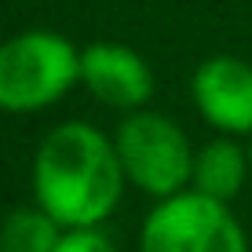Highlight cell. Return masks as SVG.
I'll return each instance as SVG.
<instances>
[{"mask_svg": "<svg viewBox=\"0 0 252 252\" xmlns=\"http://www.w3.org/2000/svg\"><path fill=\"white\" fill-rule=\"evenodd\" d=\"M114 139L84 121L55 125L33 154V201L63 230H95L125 194Z\"/></svg>", "mask_w": 252, "mask_h": 252, "instance_id": "cell-1", "label": "cell"}, {"mask_svg": "<svg viewBox=\"0 0 252 252\" xmlns=\"http://www.w3.org/2000/svg\"><path fill=\"white\" fill-rule=\"evenodd\" d=\"M81 84V48L51 30H26L0 44V110L37 114Z\"/></svg>", "mask_w": 252, "mask_h": 252, "instance_id": "cell-2", "label": "cell"}, {"mask_svg": "<svg viewBox=\"0 0 252 252\" xmlns=\"http://www.w3.org/2000/svg\"><path fill=\"white\" fill-rule=\"evenodd\" d=\"M114 146L121 168H125V179L143 194L164 201V197L190 190L197 154L190 150V139L176 121L150 114V110H135L121 121Z\"/></svg>", "mask_w": 252, "mask_h": 252, "instance_id": "cell-3", "label": "cell"}, {"mask_svg": "<svg viewBox=\"0 0 252 252\" xmlns=\"http://www.w3.org/2000/svg\"><path fill=\"white\" fill-rule=\"evenodd\" d=\"M139 252H249L230 205L183 190L150 208L139 230Z\"/></svg>", "mask_w": 252, "mask_h": 252, "instance_id": "cell-4", "label": "cell"}, {"mask_svg": "<svg viewBox=\"0 0 252 252\" xmlns=\"http://www.w3.org/2000/svg\"><path fill=\"white\" fill-rule=\"evenodd\" d=\"M81 84L95 102L135 114L154 95V69L135 48L102 40V44H88L81 51Z\"/></svg>", "mask_w": 252, "mask_h": 252, "instance_id": "cell-5", "label": "cell"}, {"mask_svg": "<svg viewBox=\"0 0 252 252\" xmlns=\"http://www.w3.org/2000/svg\"><path fill=\"white\" fill-rule=\"evenodd\" d=\"M194 106L216 132L252 135V66L234 55H212L194 69Z\"/></svg>", "mask_w": 252, "mask_h": 252, "instance_id": "cell-6", "label": "cell"}, {"mask_svg": "<svg viewBox=\"0 0 252 252\" xmlns=\"http://www.w3.org/2000/svg\"><path fill=\"white\" fill-rule=\"evenodd\" d=\"M249 150H241L234 139H212L197 150L194 158V179H190V190L212 197V201H234L245 187L249 176Z\"/></svg>", "mask_w": 252, "mask_h": 252, "instance_id": "cell-7", "label": "cell"}, {"mask_svg": "<svg viewBox=\"0 0 252 252\" xmlns=\"http://www.w3.org/2000/svg\"><path fill=\"white\" fill-rule=\"evenodd\" d=\"M63 227L48 212L33 208H15L0 223V252H55L63 241Z\"/></svg>", "mask_w": 252, "mask_h": 252, "instance_id": "cell-8", "label": "cell"}, {"mask_svg": "<svg viewBox=\"0 0 252 252\" xmlns=\"http://www.w3.org/2000/svg\"><path fill=\"white\" fill-rule=\"evenodd\" d=\"M55 252H117V245L95 227V230H66Z\"/></svg>", "mask_w": 252, "mask_h": 252, "instance_id": "cell-9", "label": "cell"}, {"mask_svg": "<svg viewBox=\"0 0 252 252\" xmlns=\"http://www.w3.org/2000/svg\"><path fill=\"white\" fill-rule=\"evenodd\" d=\"M249 164H252V143H249Z\"/></svg>", "mask_w": 252, "mask_h": 252, "instance_id": "cell-10", "label": "cell"}]
</instances>
